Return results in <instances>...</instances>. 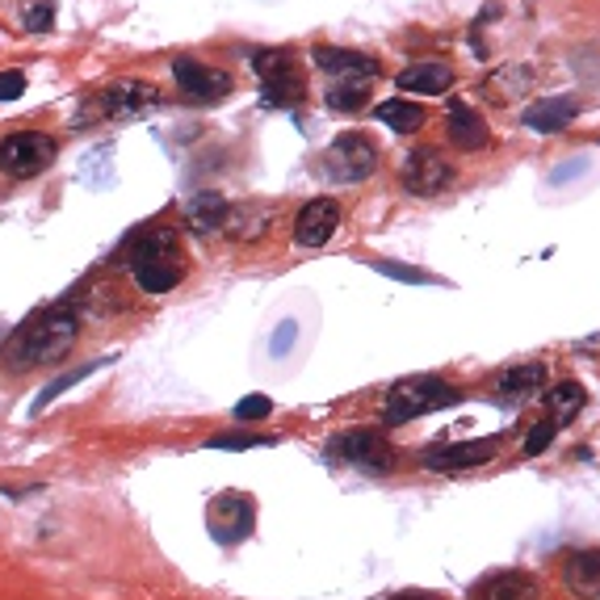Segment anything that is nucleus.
I'll return each mask as SVG.
<instances>
[{"mask_svg":"<svg viewBox=\"0 0 600 600\" xmlns=\"http://www.w3.org/2000/svg\"><path fill=\"white\" fill-rule=\"evenodd\" d=\"M76 337H80V315L68 303H55L43 315H34L30 324H22L9 344H4V370L13 374H30L47 361H59L72 353Z\"/></svg>","mask_w":600,"mask_h":600,"instance_id":"f257e3e1","label":"nucleus"},{"mask_svg":"<svg viewBox=\"0 0 600 600\" xmlns=\"http://www.w3.org/2000/svg\"><path fill=\"white\" fill-rule=\"evenodd\" d=\"M181 236L177 227H147L135 231L131 240L122 244L118 261H126L131 282L144 294H169L181 278H185V261H181Z\"/></svg>","mask_w":600,"mask_h":600,"instance_id":"f03ea898","label":"nucleus"},{"mask_svg":"<svg viewBox=\"0 0 600 600\" xmlns=\"http://www.w3.org/2000/svg\"><path fill=\"white\" fill-rule=\"evenodd\" d=\"M160 105V89L151 80H110L105 89H97L80 114L72 118V126H93V122H135L151 114Z\"/></svg>","mask_w":600,"mask_h":600,"instance_id":"7ed1b4c3","label":"nucleus"},{"mask_svg":"<svg viewBox=\"0 0 600 600\" xmlns=\"http://www.w3.org/2000/svg\"><path fill=\"white\" fill-rule=\"evenodd\" d=\"M462 399V390L450 383H441V378H408V383L390 386V395H386V408H383V420L386 424H408L416 416H429L437 408H450Z\"/></svg>","mask_w":600,"mask_h":600,"instance_id":"20e7f679","label":"nucleus"},{"mask_svg":"<svg viewBox=\"0 0 600 600\" xmlns=\"http://www.w3.org/2000/svg\"><path fill=\"white\" fill-rule=\"evenodd\" d=\"M55 156H59V144L47 131H13L0 139V172L13 181L43 177L55 165Z\"/></svg>","mask_w":600,"mask_h":600,"instance_id":"39448f33","label":"nucleus"},{"mask_svg":"<svg viewBox=\"0 0 600 600\" xmlns=\"http://www.w3.org/2000/svg\"><path fill=\"white\" fill-rule=\"evenodd\" d=\"M252 72L261 76V89H264V101L278 105V110H290L298 105L307 84H303V68L290 50H257L252 55Z\"/></svg>","mask_w":600,"mask_h":600,"instance_id":"423d86ee","label":"nucleus"},{"mask_svg":"<svg viewBox=\"0 0 600 600\" xmlns=\"http://www.w3.org/2000/svg\"><path fill=\"white\" fill-rule=\"evenodd\" d=\"M324 169H328V177L340 181V185L365 181V177H374V169H378V147L370 144L365 135H358V131H344V135H337L332 147L324 151Z\"/></svg>","mask_w":600,"mask_h":600,"instance_id":"0eeeda50","label":"nucleus"},{"mask_svg":"<svg viewBox=\"0 0 600 600\" xmlns=\"http://www.w3.org/2000/svg\"><path fill=\"white\" fill-rule=\"evenodd\" d=\"M172 80H177V89L190 97V101H223V97L231 93V72H223V68H211V64H202V59H193V55H177L172 59Z\"/></svg>","mask_w":600,"mask_h":600,"instance_id":"6e6552de","label":"nucleus"},{"mask_svg":"<svg viewBox=\"0 0 600 600\" xmlns=\"http://www.w3.org/2000/svg\"><path fill=\"white\" fill-rule=\"evenodd\" d=\"M454 185V165L437 151V147H420L411 151L408 165H404V190L416 197H437Z\"/></svg>","mask_w":600,"mask_h":600,"instance_id":"1a4fd4ad","label":"nucleus"},{"mask_svg":"<svg viewBox=\"0 0 600 600\" xmlns=\"http://www.w3.org/2000/svg\"><path fill=\"white\" fill-rule=\"evenodd\" d=\"M332 454L349 466H361V471H390L395 466V450L378 432H344L332 441Z\"/></svg>","mask_w":600,"mask_h":600,"instance_id":"9d476101","label":"nucleus"},{"mask_svg":"<svg viewBox=\"0 0 600 600\" xmlns=\"http://www.w3.org/2000/svg\"><path fill=\"white\" fill-rule=\"evenodd\" d=\"M252 521H257V508L252 500L244 496V491H227V496H218L211 512H206V525L215 533L218 542H240L252 533Z\"/></svg>","mask_w":600,"mask_h":600,"instance_id":"9b49d317","label":"nucleus"},{"mask_svg":"<svg viewBox=\"0 0 600 600\" xmlns=\"http://www.w3.org/2000/svg\"><path fill=\"white\" fill-rule=\"evenodd\" d=\"M340 227V202L332 197H312L298 215H294V240L303 248H324V244L337 236Z\"/></svg>","mask_w":600,"mask_h":600,"instance_id":"f8f14e48","label":"nucleus"},{"mask_svg":"<svg viewBox=\"0 0 600 600\" xmlns=\"http://www.w3.org/2000/svg\"><path fill=\"white\" fill-rule=\"evenodd\" d=\"M496 445H500V441H491V437H483V441H454V445H432V450L420 454V462H424V471H471V466L491 462V457H496Z\"/></svg>","mask_w":600,"mask_h":600,"instance_id":"ddd939ff","label":"nucleus"},{"mask_svg":"<svg viewBox=\"0 0 600 600\" xmlns=\"http://www.w3.org/2000/svg\"><path fill=\"white\" fill-rule=\"evenodd\" d=\"M579 114V97L576 93H558V97H542V101H533L525 105V122L529 131H537V135H558V131H567Z\"/></svg>","mask_w":600,"mask_h":600,"instance_id":"4468645a","label":"nucleus"},{"mask_svg":"<svg viewBox=\"0 0 600 600\" xmlns=\"http://www.w3.org/2000/svg\"><path fill=\"white\" fill-rule=\"evenodd\" d=\"M227 218H231V202L218 190H202L197 197L185 202V227L193 236H218L227 231Z\"/></svg>","mask_w":600,"mask_h":600,"instance_id":"2eb2a0df","label":"nucleus"},{"mask_svg":"<svg viewBox=\"0 0 600 600\" xmlns=\"http://www.w3.org/2000/svg\"><path fill=\"white\" fill-rule=\"evenodd\" d=\"M315 68H324L337 80H370V76L383 72V64L374 55H361V50H340V47H319L315 50Z\"/></svg>","mask_w":600,"mask_h":600,"instance_id":"dca6fc26","label":"nucleus"},{"mask_svg":"<svg viewBox=\"0 0 600 600\" xmlns=\"http://www.w3.org/2000/svg\"><path fill=\"white\" fill-rule=\"evenodd\" d=\"M471 600H537V579L525 571H496L475 584Z\"/></svg>","mask_w":600,"mask_h":600,"instance_id":"f3484780","label":"nucleus"},{"mask_svg":"<svg viewBox=\"0 0 600 600\" xmlns=\"http://www.w3.org/2000/svg\"><path fill=\"white\" fill-rule=\"evenodd\" d=\"M454 84V68L450 64H411L404 72L395 76V89H408V93H424V97H441L445 89Z\"/></svg>","mask_w":600,"mask_h":600,"instance_id":"a211bd4d","label":"nucleus"},{"mask_svg":"<svg viewBox=\"0 0 600 600\" xmlns=\"http://www.w3.org/2000/svg\"><path fill=\"white\" fill-rule=\"evenodd\" d=\"M529 89H533V68H529V64H505V68H496V72L487 76L483 97H487L491 105H508V101L525 97Z\"/></svg>","mask_w":600,"mask_h":600,"instance_id":"6ab92c4d","label":"nucleus"},{"mask_svg":"<svg viewBox=\"0 0 600 600\" xmlns=\"http://www.w3.org/2000/svg\"><path fill=\"white\" fill-rule=\"evenodd\" d=\"M563 584H567V592H576V597L600 600V551L571 554L567 567H563Z\"/></svg>","mask_w":600,"mask_h":600,"instance_id":"aec40b11","label":"nucleus"},{"mask_svg":"<svg viewBox=\"0 0 600 600\" xmlns=\"http://www.w3.org/2000/svg\"><path fill=\"white\" fill-rule=\"evenodd\" d=\"M445 131H450V139H454L462 151H475V147L487 144V126L483 118L466 105V101H450V118H445Z\"/></svg>","mask_w":600,"mask_h":600,"instance_id":"412c9836","label":"nucleus"},{"mask_svg":"<svg viewBox=\"0 0 600 600\" xmlns=\"http://www.w3.org/2000/svg\"><path fill=\"white\" fill-rule=\"evenodd\" d=\"M496 390H500L505 399H529V395L546 390V365H542V361H525V365H512L508 374H500Z\"/></svg>","mask_w":600,"mask_h":600,"instance_id":"4be33fe9","label":"nucleus"},{"mask_svg":"<svg viewBox=\"0 0 600 600\" xmlns=\"http://www.w3.org/2000/svg\"><path fill=\"white\" fill-rule=\"evenodd\" d=\"M374 118L383 122V126H390L395 135H411V131L424 126V105H416L411 97H390V101H378Z\"/></svg>","mask_w":600,"mask_h":600,"instance_id":"5701e85b","label":"nucleus"},{"mask_svg":"<svg viewBox=\"0 0 600 600\" xmlns=\"http://www.w3.org/2000/svg\"><path fill=\"white\" fill-rule=\"evenodd\" d=\"M269 223H273V206H231V218H227V236L231 240H261L264 231H269Z\"/></svg>","mask_w":600,"mask_h":600,"instance_id":"b1692460","label":"nucleus"},{"mask_svg":"<svg viewBox=\"0 0 600 600\" xmlns=\"http://www.w3.org/2000/svg\"><path fill=\"white\" fill-rule=\"evenodd\" d=\"M584 404H588V390H584L579 383H558L546 390V408H551L554 424H567Z\"/></svg>","mask_w":600,"mask_h":600,"instance_id":"393cba45","label":"nucleus"},{"mask_svg":"<svg viewBox=\"0 0 600 600\" xmlns=\"http://www.w3.org/2000/svg\"><path fill=\"white\" fill-rule=\"evenodd\" d=\"M365 97H370L365 84H358V80H344V84H332V89L324 93V101H328V110H337V114H353V110L365 105Z\"/></svg>","mask_w":600,"mask_h":600,"instance_id":"a878e982","label":"nucleus"},{"mask_svg":"<svg viewBox=\"0 0 600 600\" xmlns=\"http://www.w3.org/2000/svg\"><path fill=\"white\" fill-rule=\"evenodd\" d=\"M101 365H105V358L101 361H89V365H76V370H68V374H64V378H55V383L47 386V390H43V395H38V399H34V416H38V411L47 408L50 399H55V395H64V390H68V386H76V383H84V378H89V374H93V370H101Z\"/></svg>","mask_w":600,"mask_h":600,"instance_id":"bb28decb","label":"nucleus"},{"mask_svg":"<svg viewBox=\"0 0 600 600\" xmlns=\"http://www.w3.org/2000/svg\"><path fill=\"white\" fill-rule=\"evenodd\" d=\"M206 445L211 450H269V445H278V437H269V432H223V437H211Z\"/></svg>","mask_w":600,"mask_h":600,"instance_id":"cd10ccee","label":"nucleus"},{"mask_svg":"<svg viewBox=\"0 0 600 600\" xmlns=\"http://www.w3.org/2000/svg\"><path fill=\"white\" fill-rule=\"evenodd\" d=\"M374 269L383 273V278H395V282H408V286H432L437 278H432L429 269H416V264H399V261H374Z\"/></svg>","mask_w":600,"mask_h":600,"instance_id":"c85d7f7f","label":"nucleus"},{"mask_svg":"<svg viewBox=\"0 0 600 600\" xmlns=\"http://www.w3.org/2000/svg\"><path fill=\"white\" fill-rule=\"evenodd\" d=\"M22 22L30 34H47L50 25H55V0H43V4H30L22 13Z\"/></svg>","mask_w":600,"mask_h":600,"instance_id":"c756f323","label":"nucleus"},{"mask_svg":"<svg viewBox=\"0 0 600 600\" xmlns=\"http://www.w3.org/2000/svg\"><path fill=\"white\" fill-rule=\"evenodd\" d=\"M269 416H273V404L264 395H248V399L236 404V420L240 424H257V420H269Z\"/></svg>","mask_w":600,"mask_h":600,"instance_id":"7c9ffc66","label":"nucleus"},{"mask_svg":"<svg viewBox=\"0 0 600 600\" xmlns=\"http://www.w3.org/2000/svg\"><path fill=\"white\" fill-rule=\"evenodd\" d=\"M554 432H558V424H554V420H542V424H533V432L525 437V454L529 457L542 454V450H546V445L554 441Z\"/></svg>","mask_w":600,"mask_h":600,"instance_id":"2f4dec72","label":"nucleus"},{"mask_svg":"<svg viewBox=\"0 0 600 600\" xmlns=\"http://www.w3.org/2000/svg\"><path fill=\"white\" fill-rule=\"evenodd\" d=\"M25 93V72H0V101H18Z\"/></svg>","mask_w":600,"mask_h":600,"instance_id":"473e14b6","label":"nucleus"},{"mask_svg":"<svg viewBox=\"0 0 600 600\" xmlns=\"http://www.w3.org/2000/svg\"><path fill=\"white\" fill-rule=\"evenodd\" d=\"M294 340H298V324L286 319V324H282V332H273V358H286L290 349H294Z\"/></svg>","mask_w":600,"mask_h":600,"instance_id":"72a5a7b5","label":"nucleus"},{"mask_svg":"<svg viewBox=\"0 0 600 600\" xmlns=\"http://www.w3.org/2000/svg\"><path fill=\"white\" fill-rule=\"evenodd\" d=\"M588 169V165H584V160H576V165H563V169H554V185H563V181H567V177H576V172H584Z\"/></svg>","mask_w":600,"mask_h":600,"instance_id":"f704fd0d","label":"nucleus"},{"mask_svg":"<svg viewBox=\"0 0 600 600\" xmlns=\"http://www.w3.org/2000/svg\"><path fill=\"white\" fill-rule=\"evenodd\" d=\"M395 600H437V597H429V592H404V597H395Z\"/></svg>","mask_w":600,"mask_h":600,"instance_id":"c9c22d12","label":"nucleus"}]
</instances>
